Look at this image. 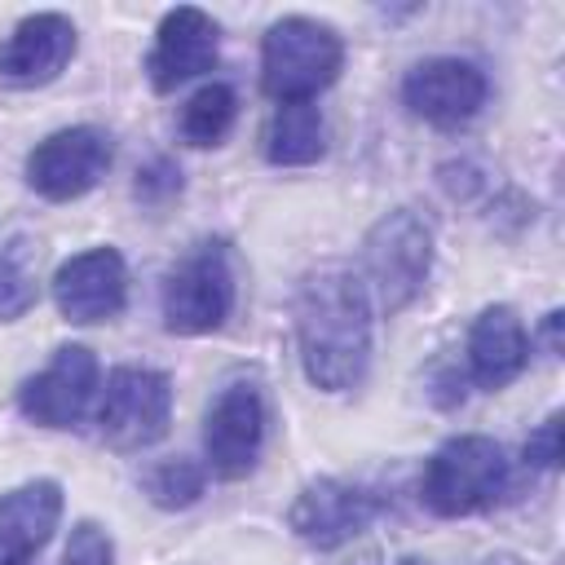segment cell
<instances>
[{
  "label": "cell",
  "instance_id": "6da1fadb",
  "mask_svg": "<svg viewBox=\"0 0 565 565\" xmlns=\"http://www.w3.org/2000/svg\"><path fill=\"white\" fill-rule=\"evenodd\" d=\"M296 340L309 384L344 393L371 362V300L353 269L318 265L296 291Z\"/></svg>",
  "mask_w": 565,
  "mask_h": 565
},
{
  "label": "cell",
  "instance_id": "7a4b0ae2",
  "mask_svg": "<svg viewBox=\"0 0 565 565\" xmlns=\"http://www.w3.org/2000/svg\"><path fill=\"white\" fill-rule=\"evenodd\" d=\"M344 66L340 35L318 18H278L265 31L260 44V88L287 106V102H313L327 84H335Z\"/></svg>",
  "mask_w": 565,
  "mask_h": 565
},
{
  "label": "cell",
  "instance_id": "3957f363",
  "mask_svg": "<svg viewBox=\"0 0 565 565\" xmlns=\"http://www.w3.org/2000/svg\"><path fill=\"white\" fill-rule=\"evenodd\" d=\"M508 486V459L494 437L463 433L433 450L419 477V499L437 516H472L490 508Z\"/></svg>",
  "mask_w": 565,
  "mask_h": 565
},
{
  "label": "cell",
  "instance_id": "277c9868",
  "mask_svg": "<svg viewBox=\"0 0 565 565\" xmlns=\"http://www.w3.org/2000/svg\"><path fill=\"white\" fill-rule=\"evenodd\" d=\"M433 269V230L424 225L419 212L397 207L388 216H380L366 238H362V274L380 300L384 313L406 309Z\"/></svg>",
  "mask_w": 565,
  "mask_h": 565
},
{
  "label": "cell",
  "instance_id": "5b68a950",
  "mask_svg": "<svg viewBox=\"0 0 565 565\" xmlns=\"http://www.w3.org/2000/svg\"><path fill=\"white\" fill-rule=\"evenodd\" d=\"M234 309V269L225 243H199L163 282V327L172 335L216 331Z\"/></svg>",
  "mask_w": 565,
  "mask_h": 565
},
{
  "label": "cell",
  "instance_id": "8992f818",
  "mask_svg": "<svg viewBox=\"0 0 565 565\" xmlns=\"http://www.w3.org/2000/svg\"><path fill=\"white\" fill-rule=\"evenodd\" d=\"M172 419V384L150 366H119L106 380L97 406V433L115 450H141L168 433Z\"/></svg>",
  "mask_w": 565,
  "mask_h": 565
},
{
  "label": "cell",
  "instance_id": "52a82bcc",
  "mask_svg": "<svg viewBox=\"0 0 565 565\" xmlns=\"http://www.w3.org/2000/svg\"><path fill=\"white\" fill-rule=\"evenodd\" d=\"M110 168V137L93 124L62 128L26 154V185L53 203L88 194Z\"/></svg>",
  "mask_w": 565,
  "mask_h": 565
},
{
  "label": "cell",
  "instance_id": "ba28073f",
  "mask_svg": "<svg viewBox=\"0 0 565 565\" xmlns=\"http://www.w3.org/2000/svg\"><path fill=\"white\" fill-rule=\"evenodd\" d=\"M260 441H265V402L260 388L247 380H234L216 393L207 424H203V450L216 477L238 481L256 468L260 459Z\"/></svg>",
  "mask_w": 565,
  "mask_h": 565
},
{
  "label": "cell",
  "instance_id": "9c48e42d",
  "mask_svg": "<svg viewBox=\"0 0 565 565\" xmlns=\"http://www.w3.org/2000/svg\"><path fill=\"white\" fill-rule=\"evenodd\" d=\"M97 358L84 344H62L53 362L18 388V411L40 428H75L97 393Z\"/></svg>",
  "mask_w": 565,
  "mask_h": 565
},
{
  "label": "cell",
  "instance_id": "30bf717a",
  "mask_svg": "<svg viewBox=\"0 0 565 565\" xmlns=\"http://www.w3.org/2000/svg\"><path fill=\"white\" fill-rule=\"evenodd\" d=\"M402 102L411 106V115L437 128H459L486 106V75L463 57H428L406 71Z\"/></svg>",
  "mask_w": 565,
  "mask_h": 565
},
{
  "label": "cell",
  "instance_id": "8fae6325",
  "mask_svg": "<svg viewBox=\"0 0 565 565\" xmlns=\"http://www.w3.org/2000/svg\"><path fill=\"white\" fill-rule=\"evenodd\" d=\"M371 516H375V499L362 486H349L340 477H318L296 494L287 525L296 530L300 543L331 552V547L349 543L353 534H362L371 525Z\"/></svg>",
  "mask_w": 565,
  "mask_h": 565
},
{
  "label": "cell",
  "instance_id": "7c38bea8",
  "mask_svg": "<svg viewBox=\"0 0 565 565\" xmlns=\"http://www.w3.org/2000/svg\"><path fill=\"white\" fill-rule=\"evenodd\" d=\"M124 300H128V265L115 247L79 252L53 274V305L66 322L115 318Z\"/></svg>",
  "mask_w": 565,
  "mask_h": 565
},
{
  "label": "cell",
  "instance_id": "4fadbf2b",
  "mask_svg": "<svg viewBox=\"0 0 565 565\" xmlns=\"http://www.w3.org/2000/svg\"><path fill=\"white\" fill-rule=\"evenodd\" d=\"M75 57V26L66 13H31L0 44V84L40 88L53 84Z\"/></svg>",
  "mask_w": 565,
  "mask_h": 565
},
{
  "label": "cell",
  "instance_id": "5bb4252c",
  "mask_svg": "<svg viewBox=\"0 0 565 565\" xmlns=\"http://www.w3.org/2000/svg\"><path fill=\"white\" fill-rule=\"evenodd\" d=\"M212 66H216V22L194 4L163 13V22L154 31V49L146 57L150 84L159 93H172L177 84H185Z\"/></svg>",
  "mask_w": 565,
  "mask_h": 565
},
{
  "label": "cell",
  "instance_id": "9a60e30c",
  "mask_svg": "<svg viewBox=\"0 0 565 565\" xmlns=\"http://www.w3.org/2000/svg\"><path fill=\"white\" fill-rule=\"evenodd\" d=\"M530 362V340L521 318L508 305H490L477 313L468 331V371L481 388H503L512 384Z\"/></svg>",
  "mask_w": 565,
  "mask_h": 565
},
{
  "label": "cell",
  "instance_id": "2e32d148",
  "mask_svg": "<svg viewBox=\"0 0 565 565\" xmlns=\"http://www.w3.org/2000/svg\"><path fill=\"white\" fill-rule=\"evenodd\" d=\"M62 516V486L57 481H26L0 494V552L31 556L40 552Z\"/></svg>",
  "mask_w": 565,
  "mask_h": 565
},
{
  "label": "cell",
  "instance_id": "e0dca14e",
  "mask_svg": "<svg viewBox=\"0 0 565 565\" xmlns=\"http://www.w3.org/2000/svg\"><path fill=\"white\" fill-rule=\"evenodd\" d=\"M327 128L313 102H287L274 110L269 128H265V159L278 168H305L313 159H322L327 150Z\"/></svg>",
  "mask_w": 565,
  "mask_h": 565
},
{
  "label": "cell",
  "instance_id": "ac0fdd59",
  "mask_svg": "<svg viewBox=\"0 0 565 565\" xmlns=\"http://www.w3.org/2000/svg\"><path fill=\"white\" fill-rule=\"evenodd\" d=\"M35 265H40V256L26 234H13L0 247V322H13L35 305V296H40Z\"/></svg>",
  "mask_w": 565,
  "mask_h": 565
},
{
  "label": "cell",
  "instance_id": "d6986e66",
  "mask_svg": "<svg viewBox=\"0 0 565 565\" xmlns=\"http://www.w3.org/2000/svg\"><path fill=\"white\" fill-rule=\"evenodd\" d=\"M238 115V97L230 84H203L185 106H181V137L190 146H216Z\"/></svg>",
  "mask_w": 565,
  "mask_h": 565
},
{
  "label": "cell",
  "instance_id": "ffe728a7",
  "mask_svg": "<svg viewBox=\"0 0 565 565\" xmlns=\"http://www.w3.org/2000/svg\"><path fill=\"white\" fill-rule=\"evenodd\" d=\"M141 486L154 508L177 512V508H190L203 499V468L194 459H163L141 477Z\"/></svg>",
  "mask_w": 565,
  "mask_h": 565
},
{
  "label": "cell",
  "instance_id": "44dd1931",
  "mask_svg": "<svg viewBox=\"0 0 565 565\" xmlns=\"http://www.w3.org/2000/svg\"><path fill=\"white\" fill-rule=\"evenodd\" d=\"M115 561V543L97 521H79L71 530V543L62 552V565H110Z\"/></svg>",
  "mask_w": 565,
  "mask_h": 565
},
{
  "label": "cell",
  "instance_id": "7402d4cb",
  "mask_svg": "<svg viewBox=\"0 0 565 565\" xmlns=\"http://www.w3.org/2000/svg\"><path fill=\"white\" fill-rule=\"evenodd\" d=\"M172 194H181V172H177L168 159H154L150 168L137 172V199L163 203V199H172Z\"/></svg>",
  "mask_w": 565,
  "mask_h": 565
},
{
  "label": "cell",
  "instance_id": "603a6c76",
  "mask_svg": "<svg viewBox=\"0 0 565 565\" xmlns=\"http://www.w3.org/2000/svg\"><path fill=\"white\" fill-rule=\"evenodd\" d=\"M525 463L530 468H556L561 463V415H547L530 441H525Z\"/></svg>",
  "mask_w": 565,
  "mask_h": 565
},
{
  "label": "cell",
  "instance_id": "cb8c5ba5",
  "mask_svg": "<svg viewBox=\"0 0 565 565\" xmlns=\"http://www.w3.org/2000/svg\"><path fill=\"white\" fill-rule=\"evenodd\" d=\"M561 309H552L547 318H543V340H547V353H561Z\"/></svg>",
  "mask_w": 565,
  "mask_h": 565
},
{
  "label": "cell",
  "instance_id": "d4e9b609",
  "mask_svg": "<svg viewBox=\"0 0 565 565\" xmlns=\"http://www.w3.org/2000/svg\"><path fill=\"white\" fill-rule=\"evenodd\" d=\"M0 565H31V556H4Z\"/></svg>",
  "mask_w": 565,
  "mask_h": 565
},
{
  "label": "cell",
  "instance_id": "484cf974",
  "mask_svg": "<svg viewBox=\"0 0 565 565\" xmlns=\"http://www.w3.org/2000/svg\"><path fill=\"white\" fill-rule=\"evenodd\" d=\"M402 565H428V561H419V556H406V561H402Z\"/></svg>",
  "mask_w": 565,
  "mask_h": 565
}]
</instances>
